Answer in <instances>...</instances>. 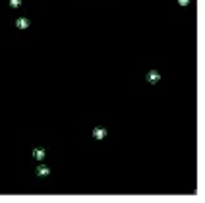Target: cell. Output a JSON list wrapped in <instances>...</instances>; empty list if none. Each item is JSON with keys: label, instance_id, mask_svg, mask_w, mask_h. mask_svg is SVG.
<instances>
[{"label": "cell", "instance_id": "4", "mask_svg": "<svg viewBox=\"0 0 205 203\" xmlns=\"http://www.w3.org/2000/svg\"><path fill=\"white\" fill-rule=\"evenodd\" d=\"M33 155H35V159H43L45 157V149H35Z\"/></svg>", "mask_w": 205, "mask_h": 203}, {"label": "cell", "instance_id": "2", "mask_svg": "<svg viewBox=\"0 0 205 203\" xmlns=\"http://www.w3.org/2000/svg\"><path fill=\"white\" fill-rule=\"evenodd\" d=\"M93 135H95L97 139H102V137L107 135V130H105V128H95V130H93Z\"/></svg>", "mask_w": 205, "mask_h": 203}, {"label": "cell", "instance_id": "1", "mask_svg": "<svg viewBox=\"0 0 205 203\" xmlns=\"http://www.w3.org/2000/svg\"><path fill=\"white\" fill-rule=\"evenodd\" d=\"M159 79H161V76H159V72H149V74H147V81L149 83H157V81H159Z\"/></svg>", "mask_w": 205, "mask_h": 203}, {"label": "cell", "instance_id": "3", "mask_svg": "<svg viewBox=\"0 0 205 203\" xmlns=\"http://www.w3.org/2000/svg\"><path fill=\"white\" fill-rule=\"evenodd\" d=\"M37 174H39V176H46V174H51V170L43 165V166H39V168H37Z\"/></svg>", "mask_w": 205, "mask_h": 203}]
</instances>
